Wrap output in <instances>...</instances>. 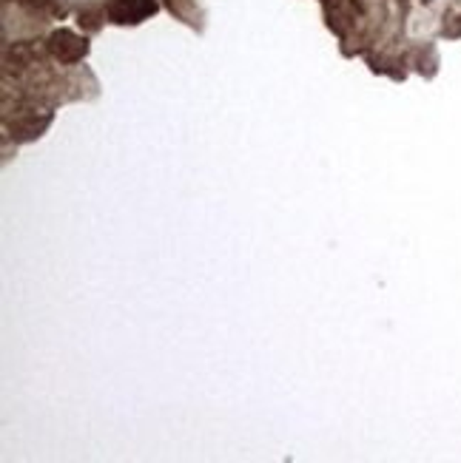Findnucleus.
<instances>
[{
	"mask_svg": "<svg viewBox=\"0 0 461 463\" xmlns=\"http://www.w3.org/2000/svg\"><path fill=\"white\" fill-rule=\"evenodd\" d=\"M49 48H51V54H54L57 60H63V63H77L80 57H86L88 43H86V37H77L74 31L60 28V31L51 34Z\"/></svg>",
	"mask_w": 461,
	"mask_h": 463,
	"instance_id": "f257e3e1",
	"label": "nucleus"
},
{
	"mask_svg": "<svg viewBox=\"0 0 461 463\" xmlns=\"http://www.w3.org/2000/svg\"><path fill=\"white\" fill-rule=\"evenodd\" d=\"M157 11V0H108V17L114 23H140Z\"/></svg>",
	"mask_w": 461,
	"mask_h": 463,
	"instance_id": "f03ea898",
	"label": "nucleus"
}]
</instances>
